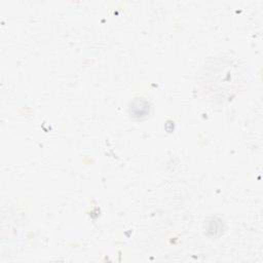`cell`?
Segmentation results:
<instances>
[{
	"label": "cell",
	"instance_id": "1",
	"mask_svg": "<svg viewBox=\"0 0 263 263\" xmlns=\"http://www.w3.org/2000/svg\"><path fill=\"white\" fill-rule=\"evenodd\" d=\"M240 72L237 64L227 58H214L203 67L199 86L201 92L212 102L223 103L232 99L238 90Z\"/></svg>",
	"mask_w": 263,
	"mask_h": 263
}]
</instances>
